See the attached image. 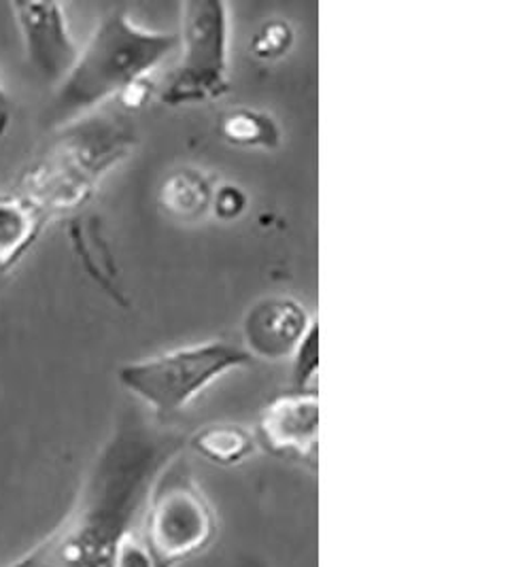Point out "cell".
Segmentation results:
<instances>
[{
    "label": "cell",
    "instance_id": "obj_1",
    "mask_svg": "<svg viewBox=\"0 0 531 567\" xmlns=\"http://www.w3.org/2000/svg\"><path fill=\"white\" fill-rule=\"evenodd\" d=\"M185 439L139 413L122 414L85 474L73 508L30 548L39 567H115L122 542L143 515L157 474Z\"/></svg>",
    "mask_w": 531,
    "mask_h": 567
},
{
    "label": "cell",
    "instance_id": "obj_2",
    "mask_svg": "<svg viewBox=\"0 0 531 567\" xmlns=\"http://www.w3.org/2000/svg\"><path fill=\"white\" fill-rule=\"evenodd\" d=\"M177 34L141 27L126 9L104 16L81 45L75 66L55 87L48 111L51 128H69L101 104L120 99L136 81L177 52Z\"/></svg>",
    "mask_w": 531,
    "mask_h": 567
},
{
    "label": "cell",
    "instance_id": "obj_3",
    "mask_svg": "<svg viewBox=\"0 0 531 567\" xmlns=\"http://www.w3.org/2000/svg\"><path fill=\"white\" fill-rule=\"evenodd\" d=\"M252 363V355L241 344L206 340L145 360L126 361L118 368V381L127 393L164 419L187 409L232 370Z\"/></svg>",
    "mask_w": 531,
    "mask_h": 567
},
{
    "label": "cell",
    "instance_id": "obj_4",
    "mask_svg": "<svg viewBox=\"0 0 531 567\" xmlns=\"http://www.w3.org/2000/svg\"><path fill=\"white\" fill-rule=\"evenodd\" d=\"M141 518V544L153 567L183 566L203 553L217 534L215 511L181 455L153 481Z\"/></svg>",
    "mask_w": 531,
    "mask_h": 567
},
{
    "label": "cell",
    "instance_id": "obj_5",
    "mask_svg": "<svg viewBox=\"0 0 531 567\" xmlns=\"http://www.w3.org/2000/svg\"><path fill=\"white\" fill-rule=\"evenodd\" d=\"M181 62L162 92L169 106L208 103L229 92V9L222 0L178 4Z\"/></svg>",
    "mask_w": 531,
    "mask_h": 567
},
{
    "label": "cell",
    "instance_id": "obj_6",
    "mask_svg": "<svg viewBox=\"0 0 531 567\" xmlns=\"http://www.w3.org/2000/svg\"><path fill=\"white\" fill-rule=\"evenodd\" d=\"M11 13L28 66L55 90L75 66L81 50L64 7L58 2H13Z\"/></svg>",
    "mask_w": 531,
    "mask_h": 567
},
{
    "label": "cell",
    "instance_id": "obj_7",
    "mask_svg": "<svg viewBox=\"0 0 531 567\" xmlns=\"http://www.w3.org/2000/svg\"><path fill=\"white\" fill-rule=\"evenodd\" d=\"M255 440L280 460L315 467L319 446L317 389H292L268 402L257 419Z\"/></svg>",
    "mask_w": 531,
    "mask_h": 567
},
{
    "label": "cell",
    "instance_id": "obj_8",
    "mask_svg": "<svg viewBox=\"0 0 531 567\" xmlns=\"http://www.w3.org/2000/svg\"><path fill=\"white\" fill-rule=\"evenodd\" d=\"M317 321L294 296H266L243 317V349L252 360H292Z\"/></svg>",
    "mask_w": 531,
    "mask_h": 567
},
{
    "label": "cell",
    "instance_id": "obj_9",
    "mask_svg": "<svg viewBox=\"0 0 531 567\" xmlns=\"http://www.w3.org/2000/svg\"><path fill=\"white\" fill-rule=\"evenodd\" d=\"M48 213L22 192L0 194V277L9 275L45 228Z\"/></svg>",
    "mask_w": 531,
    "mask_h": 567
},
{
    "label": "cell",
    "instance_id": "obj_10",
    "mask_svg": "<svg viewBox=\"0 0 531 567\" xmlns=\"http://www.w3.org/2000/svg\"><path fill=\"white\" fill-rule=\"evenodd\" d=\"M187 444L208 464L232 467L245 464L257 449L254 432L236 423H211L194 432Z\"/></svg>",
    "mask_w": 531,
    "mask_h": 567
},
{
    "label": "cell",
    "instance_id": "obj_11",
    "mask_svg": "<svg viewBox=\"0 0 531 567\" xmlns=\"http://www.w3.org/2000/svg\"><path fill=\"white\" fill-rule=\"evenodd\" d=\"M215 187L203 171L177 168L160 187V205L181 221H196L206 210H211Z\"/></svg>",
    "mask_w": 531,
    "mask_h": 567
},
{
    "label": "cell",
    "instance_id": "obj_12",
    "mask_svg": "<svg viewBox=\"0 0 531 567\" xmlns=\"http://www.w3.org/2000/svg\"><path fill=\"white\" fill-rule=\"evenodd\" d=\"M219 134L224 141L236 147L254 150H277L283 141V130L277 120L259 109L236 106L219 122Z\"/></svg>",
    "mask_w": 531,
    "mask_h": 567
},
{
    "label": "cell",
    "instance_id": "obj_13",
    "mask_svg": "<svg viewBox=\"0 0 531 567\" xmlns=\"http://www.w3.org/2000/svg\"><path fill=\"white\" fill-rule=\"evenodd\" d=\"M294 39H296V34H294L292 24L287 20L273 18L257 28V32L252 39V52L259 60L273 62V60H278L289 53L294 45Z\"/></svg>",
    "mask_w": 531,
    "mask_h": 567
},
{
    "label": "cell",
    "instance_id": "obj_14",
    "mask_svg": "<svg viewBox=\"0 0 531 567\" xmlns=\"http://www.w3.org/2000/svg\"><path fill=\"white\" fill-rule=\"evenodd\" d=\"M319 368V326L315 323L308 334L304 336L300 347L292 358V383L294 389L306 391L315 389V377Z\"/></svg>",
    "mask_w": 531,
    "mask_h": 567
},
{
    "label": "cell",
    "instance_id": "obj_15",
    "mask_svg": "<svg viewBox=\"0 0 531 567\" xmlns=\"http://www.w3.org/2000/svg\"><path fill=\"white\" fill-rule=\"evenodd\" d=\"M247 207V196L238 185L224 183L219 187H215L213 192V200H211V210L222 219V221H232L238 219L243 215V210Z\"/></svg>",
    "mask_w": 531,
    "mask_h": 567
},
{
    "label": "cell",
    "instance_id": "obj_16",
    "mask_svg": "<svg viewBox=\"0 0 531 567\" xmlns=\"http://www.w3.org/2000/svg\"><path fill=\"white\" fill-rule=\"evenodd\" d=\"M115 567H153L145 546L134 534L122 542L118 557H115Z\"/></svg>",
    "mask_w": 531,
    "mask_h": 567
},
{
    "label": "cell",
    "instance_id": "obj_17",
    "mask_svg": "<svg viewBox=\"0 0 531 567\" xmlns=\"http://www.w3.org/2000/svg\"><path fill=\"white\" fill-rule=\"evenodd\" d=\"M152 81L150 79H143V81H136L134 85H130L126 92L118 99L120 103L124 104L126 109H141L143 104L150 101V94H152Z\"/></svg>",
    "mask_w": 531,
    "mask_h": 567
},
{
    "label": "cell",
    "instance_id": "obj_18",
    "mask_svg": "<svg viewBox=\"0 0 531 567\" xmlns=\"http://www.w3.org/2000/svg\"><path fill=\"white\" fill-rule=\"evenodd\" d=\"M13 117V99L7 92V87L0 83V136L7 132Z\"/></svg>",
    "mask_w": 531,
    "mask_h": 567
}]
</instances>
